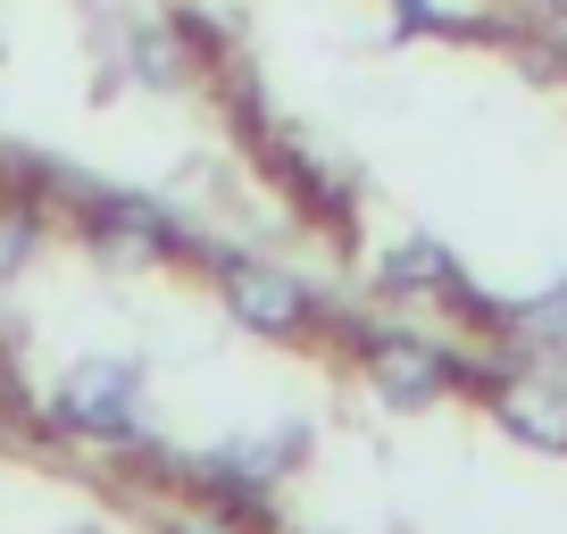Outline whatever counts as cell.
<instances>
[{
  "mask_svg": "<svg viewBox=\"0 0 567 534\" xmlns=\"http://www.w3.org/2000/svg\"><path fill=\"white\" fill-rule=\"evenodd\" d=\"M226 309L250 326V335H301V326H309V292H301V276H284V267H259V259H226Z\"/></svg>",
  "mask_w": 567,
  "mask_h": 534,
  "instance_id": "cell-2",
  "label": "cell"
},
{
  "mask_svg": "<svg viewBox=\"0 0 567 534\" xmlns=\"http://www.w3.org/2000/svg\"><path fill=\"white\" fill-rule=\"evenodd\" d=\"M384 285L392 292H425V285H451V259L434 243H401V250H384Z\"/></svg>",
  "mask_w": 567,
  "mask_h": 534,
  "instance_id": "cell-5",
  "label": "cell"
},
{
  "mask_svg": "<svg viewBox=\"0 0 567 534\" xmlns=\"http://www.w3.org/2000/svg\"><path fill=\"white\" fill-rule=\"evenodd\" d=\"M368 376H375V392H384L392 410H425V401H443V384H451L443 351H425L417 335L375 342V351H368Z\"/></svg>",
  "mask_w": 567,
  "mask_h": 534,
  "instance_id": "cell-3",
  "label": "cell"
},
{
  "mask_svg": "<svg viewBox=\"0 0 567 534\" xmlns=\"http://www.w3.org/2000/svg\"><path fill=\"white\" fill-rule=\"evenodd\" d=\"M176 534H226V526H176Z\"/></svg>",
  "mask_w": 567,
  "mask_h": 534,
  "instance_id": "cell-7",
  "label": "cell"
},
{
  "mask_svg": "<svg viewBox=\"0 0 567 534\" xmlns=\"http://www.w3.org/2000/svg\"><path fill=\"white\" fill-rule=\"evenodd\" d=\"M501 427L517 434V443L534 451H567V384H550V376H517V384H501Z\"/></svg>",
  "mask_w": 567,
  "mask_h": 534,
  "instance_id": "cell-4",
  "label": "cell"
},
{
  "mask_svg": "<svg viewBox=\"0 0 567 534\" xmlns=\"http://www.w3.org/2000/svg\"><path fill=\"white\" fill-rule=\"evenodd\" d=\"M51 410H59V427L117 443V434H134V368H117V359H84V368L51 392Z\"/></svg>",
  "mask_w": 567,
  "mask_h": 534,
  "instance_id": "cell-1",
  "label": "cell"
},
{
  "mask_svg": "<svg viewBox=\"0 0 567 534\" xmlns=\"http://www.w3.org/2000/svg\"><path fill=\"white\" fill-rule=\"evenodd\" d=\"M517 335H526L534 351H567V285H559V292H543V301H526V309H517Z\"/></svg>",
  "mask_w": 567,
  "mask_h": 534,
  "instance_id": "cell-6",
  "label": "cell"
}]
</instances>
